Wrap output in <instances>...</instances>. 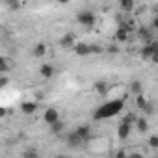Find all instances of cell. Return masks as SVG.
<instances>
[{
  "instance_id": "6da1fadb",
  "label": "cell",
  "mask_w": 158,
  "mask_h": 158,
  "mask_svg": "<svg viewBox=\"0 0 158 158\" xmlns=\"http://www.w3.org/2000/svg\"><path fill=\"white\" fill-rule=\"evenodd\" d=\"M125 108V101L123 99H114V101H108L104 102L102 106H99L93 114V117L99 121V119H108V117H114L117 114H121V110Z\"/></svg>"
},
{
  "instance_id": "7a4b0ae2",
  "label": "cell",
  "mask_w": 158,
  "mask_h": 158,
  "mask_svg": "<svg viewBox=\"0 0 158 158\" xmlns=\"http://www.w3.org/2000/svg\"><path fill=\"white\" fill-rule=\"evenodd\" d=\"M76 21H78V24L91 28V26L95 24L97 17H95V13H93V11H89V10H82V11H78V13H76Z\"/></svg>"
},
{
  "instance_id": "3957f363",
  "label": "cell",
  "mask_w": 158,
  "mask_h": 158,
  "mask_svg": "<svg viewBox=\"0 0 158 158\" xmlns=\"http://www.w3.org/2000/svg\"><path fill=\"white\" fill-rule=\"evenodd\" d=\"M156 52H158V41L152 39L151 43H145V47L141 48V58L143 60H151V56L156 54Z\"/></svg>"
},
{
  "instance_id": "277c9868",
  "label": "cell",
  "mask_w": 158,
  "mask_h": 158,
  "mask_svg": "<svg viewBox=\"0 0 158 158\" xmlns=\"http://www.w3.org/2000/svg\"><path fill=\"white\" fill-rule=\"evenodd\" d=\"M84 143H86V141H84L80 136H78L76 132H71V134L67 136V145H69V147H73V149H78V147H82Z\"/></svg>"
},
{
  "instance_id": "5b68a950",
  "label": "cell",
  "mask_w": 158,
  "mask_h": 158,
  "mask_svg": "<svg viewBox=\"0 0 158 158\" xmlns=\"http://www.w3.org/2000/svg\"><path fill=\"white\" fill-rule=\"evenodd\" d=\"M73 50H74V54H76V56H80V58L89 56V45H86V43H74Z\"/></svg>"
},
{
  "instance_id": "8992f818",
  "label": "cell",
  "mask_w": 158,
  "mask_h": 158,
  "mask_svg": "<svg viewBox=\"0 0 158 158\" xmlns=\"http://www.w3.org/2000/svg\"><path fill=\"white\" fill-rule=\"evenodd\" d=\"M60 47L65 48V50H71L74 47V35L73 34H65L61 39H60Z\"/></svg>"
},
{
  "instance_id": "52a82bcc",
  "label": "cell",
  "mask_w": 158,
  "mask_h": 158,
  "mask_svg": "<svg viewBox=\"0 0 158 158\" xmlns=\"http://www.w3.org/2000/svg\"><path fill=\"white\" fill-rule=\"evenodd\" d=\"M43 119H45V123H54L56 119H60V114H58V110L56 108H47L45 110V114H43Z\"/></svg>"
},
{
  "instance_id": "ba28073f",
  "label": "cell",
  "mask_w": 158,
  "mask_h": 158,
  "mask_svg": "<svg viewBox=\"0 0 158 158\" xmlns=\"http://www.w3.org/2000/svg\"><path fill=\"white\" fill-rule=\"evenodd\" d=\"M130 130H132V125H128V123H121L119 125V128H117V138L119 139H127L128 136H130Z\"/></svg>"
},
{
  "instance_id": "9c48e42d",
  "label": "cell",
  "mask_w": 158,
  "mask_h": 158,
  "mask_svg": "<svg viewBox=\"0 0 158 158\" xmlns=\"http://www.w3.org/2000/svg\"><path fill=\"white\" fill-rule=\"evenodd\" d=\"M13 61L11 60H8V58H4V56H0V74H6V73H10L11 69H13Z\"/></svg>"
},
{
  "instance_id": "30bf717a",
  "label": "cell",
  "mask_w": 158,
  "mask_h": 158,
  "mask_svg": "<svg viewBox=\"0 0 158 158\" xmlns=\"http://www.w3.org/2000/svg\"><path fill=\"white\" fill-rule=\"evenodd\" d=\"M115 39H117L119 43H125V41H130V30H127L125 26H121V28H117V32H115Z\"/></svg>"
},
{
  "instance_id": "8fae6325",
  "label": "cell",
  "mask_w": 158,
  "mask_h": 158,
  "mask_svg": "<svg viewBox=\"0 0 158 158\" xmlns=\"http://www.w3.org/2000/svg\"><path fill=\"white\" fill-rule=\"evenodd\" d=\"M74 132H76L78 136H80V138H82L86 143H88V141H89V138H91V128H89L88 125H82V127H78Z\"/></svg>"
},
{
  "instance_id": "7c38bea8",
  "label": "cell",
  "mask_w": 158,
  "mask_h": 158,
  "mask_svg": "<svg viewBox=\"0 0 158 158\" xmlns=\"http://www.w3.org/2000/svg\"><path fill=\"white\" fill-rule=\"evenodd\" d=\"M138 35L141 37L143 43H151V41L154 39V35H152V32H151L149 28H139V30H138Z\"/></svg>"
},
{
  "instance_id": "4fadbf2b",
  "label": "cell",
  "mask_w": 158,
  "mask_h": 158,
  "mask_svg": "<svg viewBox=\"0 0 158 158\" xmlns=\"http://www.w3.org/2000/svg\"><path fill=\"white\" fill-rule=\"evenodd\" d=\"M39 74H41L43 78H52V76H54V67L48 65V63H45V65L39 67Z\"/></svg>"
},
{
  "instance_id": "5bb4252c",
  "label": "cell",
  "mask_w": 158,
  "mask_h": 158,
  "mask_svg": "<svg viewBox=\"0 0 158 158\" xmlns=\"http://www.w3.org/2000/svg\"><path fill=\"white\" fill-rule=\"evenodd\" d=\"M21 110H23V114L32 115V114H35V110H37V102H23V104H21Z\"/></svg>"
},
{
  "instance_id": "9a60e30c",
  "label": "cell",
  "mask_w": 158,
  "mask_h": 158,
  "mask_svg": "<svg viewBox=\"0 0 158 158\" xmlns=\"http://www.w3.org/2000/svg\"><path fill=\"white\" fill-rule=\"evenodd\" d=\"M47 54V45L45 43H37L35 47H34V56L35 58H43Z\"/></svg>"
},
{
  "instance_id": "2e32d148",
  "label": "cell",
  "mask_w": 158,
  "mask_h": 158,
  "mask_svg": "<svg viewBox=\"0 0 158 158\" xmlns=\"http://www.w3.org/2000/svg\"><path fill=\"white\" fill-rule=\"evenodd\" d=\"M134 123H136V128H138V130H139L141 134L149 130V121H147V119H143V117H139V119H136Z\"/></svg>"
},
{
  "instance_id": "e0dca14e",
  "label": "cell",
  "mask_w": 158,
  "mask_h": 158,
  "mask_svg": "<svg viewBox=\"0 0 158 158\" xmlns=\"http://www.w3.org/2000/svg\"><path fill=\"white\" fill-rule=\"evenodd\" d=\"M108 89H110V86H108L106 82H97V84H95V91H97L101 97H104V95L108 93Z\"/></svg>"
},
{
  "instance_id": "ac0fdd59",
  "label": "cell",
  "mask_w": 158,
  "mask_h": 158,
  "mask_svg": "<svg viewBox=\"0 0 158 158\" xmlns=\"http://www.w3.org/2000/svg\"><path fill=\"white\" fill-rule=\"evenodd\" d=\"M121 10L125 11V13H130L132 10H134V0H121Z\"/></svg>"
},
{
  "instance_id": "d6986e66",
  "label": "cell",
  "mask_w": 158,
  "mask_h": 158,
  "mask_svg": "<svg viewBox=\"0 0 158 158\" xmlns=\"http://www.w3.org/2000/svg\"><path fill=\"white\" fill-rule=\"evenodd\" d=\"M63 127H65V125H63V121H60V119H56L54 123H50V130H52L54 134H60V132L63 130Z\"/></svg>"
},
{
  "instance_id": "ffe728a7",
  "label": "cell",
  "mask_w": 158,
  "mask_h": 158,
  "mask_svg": "<svg viewBox=\"0 0 158 158\" xmlns=\"http://www.w3.org/2000/svg\"><path fill=\"white\" fill-rule=\"evenodd\" d=\"M147 104V99L143 97V93H138V99H136V106L139 108V110H143V106Z\"/></svg>"
},
{
  "instance_id": "44dd1931",
  "label": "cell",
  "mask_w": 158,
  "mask_h": 158,
  "mask_svg": "<svg viewBox=\"0 0 158 158\" xmlns=\"http://www.w3.org/2000/svg\"><path fill=\"white\" fill-rule=\"evenodd\" d=\"M4 2L10 6L11 11H19V6H21V4H19V0H4Z\"/></svg>"
},
{
  "instance_id": "7402d4cb",
  "label": "cell",
  "mask_w": 158,
  "mask_h": 158,
  "mask_svg": "<svg viewBox=\"0 0 158 158\" xmlns=\"http://www.w3.org/2000/svg\"><path fill=\"white\" fill-rule=\"evenodd\" d=\"M130 89H132V93H136V95H138V93H141V91H143V88H141V82H138V80H136V82H132Z\"/></svg>"
},
{
  "instance_id": "603a6c76",
  "label": "cell",
  "mask_w": 158,
  "mask_h": 158,
  "mask_svg": "<svg viewBox=\"0 0 158 158\" xmlns=\"http://www.w3.org/2000/svg\"><path fill=\"white\" fill-rule=\"evenodd\" d=\"M101 52H102V48L99 45H89V54H101Z\"/></svg>"
},
{
  "instance_id": "cb8c5ba5",
  "label": "cell",
  "mask_w": 158,
  "mask_h": 158,
  "mask_svg": "<svg viewBox=\"0 0 158 158\" xmlns=\"http://www.w3.org/2000/svg\"><path fill=\"white\" fill-rule=\"evenodd\" d=\"M149 145H151L152 149H156V147H158V136H151V138H149Z\"/></svg>"
},
{
  "instance_id": "d4e9b609",
  "label": "cell",
  "mask_w": 158,
  "mask_h": 158,
  "mask_svg": "<svg viewBox=\"0 0 158 158\" xmlns=\"http://www.w3.org/2000/svg\"><path fill=\"white\" fill-rule=\"evenodd\" d=\"M10 84V78H6V76H2V78H0V89H2V88H6Z\"/></svg>"
},
{
  "instance_id": "484cf974",
  "label": "cell",
  "mask_w": 158,
  "mask_h": 158,
  "mask_svg": "<svg viewBox=\"0 0 158 158\" xmlns=\"http://www.w3.org/2000/svg\"><path fill=\"white\" fill-rule=\"evenodd\" d=\"M123 121H125V123H128V125H132V123H134V121H136V117H134V115H132V114H128V115H127V117H125V119H123Z\"/></svg>"
},
{
  "instance_id": "4316f807",
  "label": "cell",
  "mask_w": 158,
  "mask_h": 158,
  "mask_svg": "<svg viewBox=\"0 0 158 158\" xmlns=\"http://www.w3.org/2000/svg\"><path fill=\"white\" fill-rule=\"evenodd\" d=\"M115 156H117V158H125V156H127V152H125V151H119Z\"/></svg>"
},
{
  "instance_id": "83f0119b",
  "label": "cell",
  "mask_w": 158,
  "mask_h": 158,
  "mask_svg": "<svg viewBox=\"0 0 158 158\" xmlns=\"http://www.w3.org/2000/svg\"><path fill=\"white\" fill-rule=\"evenodd\" d=\"M35 154H37L35 151H28V152H24V156H35Z\"/></svg>"
},
{
  "instance_id": "f1b7e54d",
  "label": "cell",
  "mask_w": 158,
  "mask_h": 158,
  "mask_svg": "<svg viewBox=\"0 0 158 158\" xmlns=\"http://www.w3.org/2000/svg\"><path fill=\"white\" fill-rule=\"evenodd\" d=\"M4 115H6V110H4V108H0V117H4Z\"/></svg>"
},
{
  "instance_id": "f546056e",
  "label": "cell",
  "mask_w": 158,
  "mask_h": 158,
  "mask_svg": "<svg viewBox=\"0 0 158 158\" xmlns=\"http://www.w3.org/2000/svg\"><path fill=\"white\" fill-rule=\"evenodd\" d=\"M60 4H67V2H71V0H58Z\"/></svg>"
}]
</instances>
